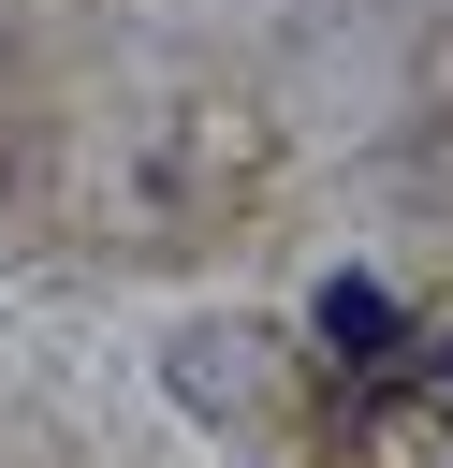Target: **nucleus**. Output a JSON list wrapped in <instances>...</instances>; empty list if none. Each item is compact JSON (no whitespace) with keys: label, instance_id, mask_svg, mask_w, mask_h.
Here are the masks:
<instances>
[{"label":"nucleus","instance_id":"f03ea898","mask_svg":"<svg viewBox=\"0 0 453 468\" xmlns=\"http://www.w3.org/2000/svg\"><path fill=\"white\" fill-rule=\"evenodd\" d=\"M438 380H453V351H438Z\"/></svg>","mask_w":453,"mask_h":468},{"label":"nucleus","instance_id":"f257e3e1","mask_svg":"<svg viewBox=\"0 0 453 468\" xmlns=\"http://www.w3.org/2000/svg\"><path fill=\"white\" fill-rule=\"evenodd\" d=\"M321 336H336V366H380L395 351V292L380 278H321Z\"/></svg>","mask_w":453,"mask_h":468}]
</instances>
